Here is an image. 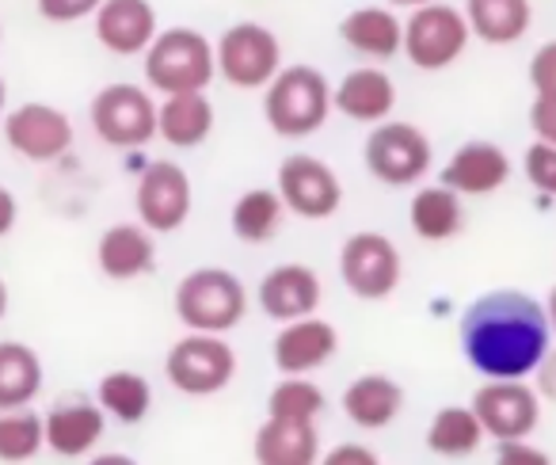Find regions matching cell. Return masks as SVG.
Returning <instances> with one entry per match:
<instances>
[{"label": "cell", "instance_id": "obj_10", "mask_svg": "<svg viewBox=\"0 0 556 465\" xmlns=\"http://www.w3.org/2000/svg\"><path fill=\"white\" fill-rule=\"evenodd\" d=\"M92 130L111 149H141L156 138V103L138 85H108L92 100Z\"/></svg>", "mask_w": 556, "mask_h": 465}, {"label": "cell", "instance_id": "obj_13", "mask_svg": "<svg viewBox=\"0 0 556 465\" xmlns=\"http://www.w3.org/2000/svg\"><path fill=\"white\" fill-rule=\"evenodd\" d=\"M134 206H138V217L149 232H176L194 206L191 176L176 161H153L141 172Z\"/></svg>", "mask_w": 556, "mask_h": 465}, {"label": "cell", "instance_id": "obj_12", "mask_svg": "<svg viewBox=\"0 0 556 465\" xmlns=\"http://www.w3.org/2000/svg\"><path fill=\"white\" fill-rule=\"evenodd\" d=\"M469 409L484 427V439L495 442L530 439L541 424V397L530 381H484L472 393Z\"/></svg>", "mask_w": 556, "mask_h": 465}, {"label": "cell", "instance_id": "obj_28", "mask_svg": "<svg viewBox=\"0 0 556 465\" xmlns=\"http://www.w3.org/2000/svg\"><path fill=\"white\" fill-rule=\"evenodd\" d=\"M42 389V359L35 348L16 340L0 343V412L31 409Z\"/></svg>", "mask_w": 556, "mask_h": 465}, {"label": "cell", "instance_id": "obj_31", "mask_svg": "<svg viewBox=\"0 0 556 465\" xmlns=\"http://www.w3.org/2000/svg\"><path fill=\"white\" fill-rule=\"evenodd\" d=\"M96 404L103 409V416L118 419V424H141L153 409V386L146 374L138 370H111L96 386Z\"/></svg>", "mask_w": 556, "mask_h": 465}, {"label": "cell", "instance_id": "obj_17", "mask_svg": "<svg viewBox=\"0 0 556 465\" xmlns=\"http://www.w3.org/2000/svg\"><path fill=\"white\" fill-rule=\"evenodd\" d=\"M103 431H108V416L96 401L88 397H65L42 416V435L47 447L58 457H88L100 447Z\"/></svg>", "mask_w": 556, "mask_h": 465}, {"label": "cell", "instance_id": "obj_42", "mask_svg": "<svg viewBox=\"0 0 556 465\" xmlns=\"http://www.w3.org/2000/svg\"><path fill=\"white\" fill-rule=\"evenodd\" d=\"M88 465H138V462L130 454H96Z\"/></svg>", "mask_w": 556, "mask_h": 465}, {"label": "cell", "instance_id": "obj_6", "mask_svg": "<svg viewBox=\"0 0 556 465\" xmlns=\"http://www.w3.org/2000/svg\"><path fill=\"white\" fill-rule=\"evenodd\" d=\"M164 374H168L172 389L184 397H214L229 389L237 378V351L225 336H184L168 348L164 359Z\"/></svg>", "mask_w": 556, "mask_h": 465}, {"label": "cell", "instance_id": "obj_22", "mask_svg": "<svg viewBox=\"0 0 556 465\" xmlns=\"http://www.w3.org/2000/svg\"><path fill=\"white\" fill-rule=\"evenodd\" d=\"M255 465H320V431L317 419H263L252 442Z\"/></svg>", "mask_w": 556, "mask_h": 465}, {"label": "cell", "instance_id": "obj_26", "mask_svg": "<svg viewBox=\"0 0 556 465\" xmlns=\"http://www.w3.org/2000/svg\"><path fill=\"white\" fill-rule=\"evenodd\" d=\"M412 229H416L419 241L427 244H446L454 241L457 232L465 229V206H462V194H454L450 187L431 184V187H419L412 194Z\"/></svg>", "mask_w": 556, "mask_h": 465}, {"label": "cell", "instance_id": "obj_1", "mask_svg": "<svg viewBox=\"0 0 556 465\" xmlns=\"http://www.w3.org/2000/svg\"><path fill=\"white\" fill-rule=\"evenodd\" d=\"M545 305L526 290H488L462 313V355L484 381H526L548 355Z\"/></svg>", "mask_w": 556, "mask_h": 465}, {"label": "cell", "instance_id": "obj_40", "mask_svg": "<svg viewBox=\"0 0 556 465\" xmlns=\"http://www.w3.org/2000/svg\"><path fill=\"white\" fill-rule=\"evenodd\" d=\"M530 378H533V393H538L541 401L556 404V348H548V355L541 359Z\"/></svg>", "mask_w": 556, "mask_h": 465}, {"label": "cell", "instance_id": "obj_18", "mask_svg": "<svg viewBox=\"0 0 556 465\" xmlns=\"http://www.w3.org/2000/svg\"><path fill=\"white\" fill-rule=\"evenodd\" d=\"M156 35L161 27H156V9L149 0H103L96 12V39L118 58L146 54Z\"/></svg>", "mask_w": 556, "mask_h": 465}, {"label": "cell", "instance_id": "obj_14", "mask_svg": "<svg viewBox=\"0 0 556 465\" xmlns=\"http://www.w3.org/2000/svg\"><path fill=\"white\" fill-rule=\"evenodd\" d=\"M4 141L12 146V153L27 156L35 164H47L70 153L73 123L65 111L50 108V103H24L4 118Z\"/></svg>", "mask_w": 556, "mask_h": 465}, {"label": "cell", "instance_id": "obj_43", "mask_svg": "<svg viewBox=\"0 0 556 465\" xmlns=\"http://www.w3.org/2000/svg\"><path fill=\"white\" fill-rule=\"evenodd\" d=\"M389 4H393V9H427V4H439V0H389Z\"/></svg>", "mask_w": 556, "mask_h": 465}, {"label": "cell", "instance_id": "obj_44", "mask_svg": "<svg viewBox=\"0 0 556 465\" xmlns=\"http://www.w3.org/2000/svg\"><path fill=\"white\" fill-rule=\"evenodd\" d=\"M545 317H548V328H553V336H556V287L548 290V302H545Z\"/></svg>", "mask_w": 556, "mask_h": 465}, {"label": "cell", "instance_id": "obj_41", "mask_svg": "<svg viewBox=\"0 0 556 465\" xmlns=\"http://www.w3.org/2000/svg\"><path fill=\"white\" fill-rule=\"evenodd\" d=\"M16 214H20L16 194L0 184V237H9V232H12V225H16Z\"/></svg>", "mask_w": 556, "mask_h": 465}, {"label": "cell", "instance_id": "obj_29", "mask_svg": "<svg viewBox=\"0 0 556 465\" xmlns=\"http://www.w3.org/2000/svg\"><path fill=\"white\" fill-rule=\"evenodd\" d=\"M282 217H287V206H282L275 187H252V191H244L232 202L229 225L237 241L267 244V241H275L278 229H282Z\"/></svg>", "mask_w": 556, "mask_h": 465}, {"label": "cell", "instance_id": "obj_46", "mask_svg": "<svg viewBox=\"0 0 556 465\" xmlns=\"http://www.w3.org/2000/svg\"><path fill=\"white\" fill-rule=\"evenodd\" d=\"M4 96L9 92H4V80H0V111H4Z\"/></svg>", "mask_w": 556, "mask_h": 465}, {"label": "cell", "instance_id": "obj_5", "mask_svg": "<svg viewBox=\"0 0 556 465\" xmlns=\"http://www.w3.org/2000/svg\"><path fill=\"white\" fill-rule=\"evenodd\" d=\"M214 65L225 77V85L240 88V92H263L282 73V42L270 27L244 20L217 39Z\"/></svg>", "mask_w": 556, "mask_h": 465}, {"label": "cell", "instance_id": "obj_38", "mask_svg": "<svg viewBox=\"0 0 556 465\" xmlns=\"http://www.w3.org/2000/svg\"><path fill=\"white\" fill-rule=\"evenodd\" d=\"M495 465H553V457L541 447H533L530 439H515V442H500Z\"/></svg>", "mask_w": 556, "mask_h": 465}, {"label": "cell", "instance_id": "obj_33", "mask_svg": "<svg viewBox=\"0 0 556 465\" xmlns=\"http://www.w3.org/2000/svg\"><path fill=\"white\" fill-rule=\"evenodd\" d=\"M325 412V389L313 378H282L267 393V419H298L309 424Z\"/></svg>", "mask_w": 556, "mask_h": 465}, {"label": "cell", "instance_id": "obj_8", "mask_svg": "<svg viewBox=\"0 0 556 465\" xmlns=\"http://www.w3.org/2000/svg\"><path fill=\"white\" fill-rule=\"evenodd\" d=\"M469 47V24L465 12L454 4H427L416 9L404 24V54L416 70L442 73L457 62Z\"/></svg>", "mask_w": 556, "mask_h": 465}, {"label": "cell", "instance_id": "obj_30", "mask_svg": "<svg viewBox=\"0 0 556 465\" xmlns=\"http://www.w3.org/2000/svg\"><path fill=\"white\" fill-rule=\"evenodd\" d=\"M480 442H484V427L472 416L469 404H446L427 424V450L439 457H450V462L477 454Z\"/></svg>", "mask_w": 556, "mask_h": 465}, {"label": "cell", "instance_id": "obj_45", "mask_svg": "<svg viewBox=\"0 0 556 465\" xmlns=\"http://www.w3.org/2000/svg\"><path fill=\"white\" fill-rule=\"evenodd\" d=\"M4 313H9V287L0 279V321H4Z\"/></svg>", "mask_w": 556, "mask_h": 465}, {"label": "cell", "instance_id": "obj_21", "mask_svg": "<svg viewBox=\"0 0 556 465\" xmlns=\"http://www.w3.org/2000/svg\"><path fill=\"white\" fill-rule=\"evenodd\" d=\"M96 264H100V272L115 282L141 279V275H149L156 267L153 232H149L146 225H134V222L111 225V229L100 237V244H96Z\"/></svg>", "mask_w": 556, "mask_h": 465}, {"label": "cell", "instance_id": "obj_24", "mask_svg": "<svg viewBox=\"0 0 556 465\" xmlns=\"http://www.w3.org/2000/svg\"><path fill=\"white\" fill-rule=\"evenodd\" d=\"M340 39L370 62H389L404 50V24L393 9L366 4V9H355L340 20Z\"/></svg>", "mask_w": 556, "mask_h": 465}, {"label": "cell", "instance_id": "obj_34", "mask_svg": "<svg viewBox=\"0 0 556 465\" xmlns=\"http://www.w3.org/2000/svg\"><path fill=\"white\" fill-rule=\"evenodd\" d=\"M526 179L538 187L541 194L556 199V149L553 146H541V141H530L526 149Z\"/></svg>", "mask_w": 556, "mask_h": 465}, {"label": "cell", "instance_id": "obj_3", "mask_svg": "<svg viewBox=\"0 0 556 465\" xmlns=\"http://www.w3.org/2000/svg\"><path fill=\"white\" fill-rule=\"evenodd\" d=\"M176 317L187 332L199 336H225L244 321L248 290L225 267H194L176 287Z\"/></svg>", "mask_w": 556, "mask_h": 465}, {"label": "cell", "instance_id": "obj_9", "mask_svg": "<svg viewBox=\"0 0 556 465\" xmlns=\"http://www.w3.org/2000/svg\"><path fill=\"white\" fill-rule=\"evenodd\" d=\"M366 172L389 187H408L431 172V138L412 123H378L366 134Z\"/></svg>", "mask_w": 556, "mask_h": 465}, {"label": "cell", "instance_id": "obj_2", "mask_svg": "<svg viewBox=\"0 0 556 465\" xmlns=\"http://www.w3.org/2000/svg\"><path fill=\"white\" fill-rule=\"evenodd\" d=\"M332 115V85L313 65H282L263 88V118L278 138H309Z\"/></svg>", "mask_w": 556, "mask_h": 465}, {"label": "cell", "instance_id": "obj_7", "mask_svg": "<svg viewBox=\"0 0 556 465\" xmlns=\"http://www.w3.org/2000/svg\"><path fill=\"white\" fill-rule=\"evenodd\" d=\"M401 249L389 241L386 232H351L340 249V279L363 302H386L401 287Z\"/></svg>", "mask_w": 556, "mask_h": 465}, {"label": "cell", "instance_id": "obj_25", "mask_svg": "<svg viewBox=\"0 0 556 465\" xmlns=\"http://www.w3.org/2000/svg\"><path fill=\"white\" fill-rule=\"evenodd\" d=\"M210 130H214V103L206 100V92L164 96L156 108V138H164L172 149L202 146Z\"/></svg>", "mask_w": 556, "mask_h": 465}, {"label": "cell", "instance_id": "obj_27", "mask_svg": "<svg viewBox=\"0 0 556 465\" xmlns=\"http://www.w3.org/2000/svg\"><path fill=\"white\" fill-rule=\"evenodd\" d=\"M465 24L488 47H510L533 24L530 0H469L465 4Z\"/></svg>", "mask_w": 556, "mask_h": 465}, {"label": "cell", "instance_id": "obj_23", "mask_svg": "<svg viewBox=\"0 0 556 465\" xmlns=\"http://www.w3.org/2000/svg\"><path fill=\"white\" fill-rule=\"evenodd\" d=\"M404 409V389L389 374H358L343 389V412L363 431H386Z\"/></svg>", "mask_w": 556, "mask_h": 465}, {"label": "cell", "instance_id": "obj_32", "mask_svg": "<svg viewBox=\"0 0 556 465\" xmlns=\"http://www.w3.org/2000/svg\"><path fill=\"white\" fill-rule=\"evenodd\" d=\"M47 447L42 435V416L31 409H12L0 412V462L20 465L39 457V450Z\"/></svg>", "mask_w": 556, "mask_h": 465}, {"label": "cell", "instance_id": "obj_35", "mask_svg": "<svg viewBox=\"0 0 556 465\" xmlns=\"http://www.w3.org/2000/svg\"><path fill=\"white\" fill-rule=\"evenodd\" d=\"M35 4H39V16L50 24H73V20L96 16L103 0H35Z\"/></svg>", "mask_w": 556, "mask_h": 465}, {"label": "cell", "instance_id": "obj_39", "mask_svg": "<svg viewBox=\"0 0 556 465\" xmlns=\"http://www.w3.org/2000/svg\"><path fill=\"white\" fill-rule=\"evenodd\" d=\"M320 465H381V457L363 442H340L328 454H320Z\"/></svg>", "mask_w": 556, "mask_h": 465}, {"label": "cell", "instance_id": "obj_4", "mask_svg": "<svg viewBox=\"0 0 556 465\" xmlns=\"http://www.w3.org/2000/svg\"><path fill=\"white\" fill-rule=\"evenodd\" d=\"M146 85L164 96L206 92L210 80L217 77L214 42L194 27H168L146 50Z\"/></svg>", "mask_w": 556, "mask_h": 465}, {"label": "cell", "instance_id": "obj_19", "mask_svg": "<svg viewBox=\"0 0 556 465\" xmlns=\"http://www.w3.org/2000/svg\"><path fill=\"white\" fill-rule=\"evenodd\" d=\"M510 179V156L495 141H465L442 168V187L454 194H492Z\"/></svg>", "mask_w": 556, "mask_h": 465}, {"label": "cell", "instance_id": "obj_11", "mask_svg": "<svg viewBox=\"0 0 556 465\" xmlns=\"http://www.w3.org/2000/svg\"><path fill=\"white\" fill-rule=\"evenodd\" d=\"M275 184L282 206L298 217H309V222L332 217L343 202V184L332 172V164H325L320 156L309 153H290L287 161L278 164Z\"/></svg>", "mask_w": 556, "mask_h": 465}, {"label": "cell", "instance_id": "obj_15", "mask_svg": "<svg viewBox=\"0 0 556 465\" xmlns=\"http://www.w3.org/2000/svg\"><path fill=\"white\" fill-rule=\"evenodd\" d=\"M336 351H340V332L325 317L290 321L270 343V359H275L282 378H309L320 366L332 363Z\"/></svg>", "mask_w": 556, "mask_h": 465}, {"label": "cell", "instance_id": "obj_36", "mask_svg": "<svg viewBox=\"0 0 556 465\" xmlns=\"http://www.w3.org/2000/svg\"><path fill=\"white\" fill-rule=\"evenodd\" d=\"M530 130H533V141L556 149V96H533Z\"/></svg>", "mask_w": 556, "mask_h": 465}, {"label": "cell", "instance_id": "obj_20", "mask_svg": "<svg viewBox=\"0 0 556 465\" xmlns=\"http://www.w3.org/2000/svg\"><path fill=\"white\" fill-rule=\"evenodd\" d=\"M332 108L340 115H348L351 123H366V126L389 123V115L396 108V85L378 65H358V70H351L332 88Z\"/></svg>", "mask_w": 556, "mask_h": 465}, {"label": "cell", "instance_id": "obj_37", "mask_svg": "<svg viewBox=\"0 0 556 465\" xmlns=\"http://www.w3.org/2000/svg\"><path fill=\"white\" fill-rule=\"evenodd\" d=\"M530 85L538 96H556V39L533 54L530 62Z\"/></svg>", "mask_w": 556, "mask_h": 465}, {"label": "cell", "instance_id": "obj_16", "mask_svg": "<svg viewBox=\"0 0 556 465\" xmlns=\"http://www.w3.org/2000/svg\"><path fill=\"white\" fill-rule=\"evenodd\" d=\"M320 279L309 264H278L270 267L260 279V290H255V302L278 325H290V321H305L317 317L320 305Z\"/></svg>", "mask_w": 556, "mask_h": 465}]
</instances>
